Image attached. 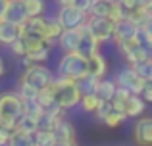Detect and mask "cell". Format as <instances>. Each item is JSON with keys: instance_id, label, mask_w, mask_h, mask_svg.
<instances>
[{"instance_id": "30", "label": "cell", "mask_w": 152, "mask_h": 146, "mask_svg": "<svg viewBox=\"0 0 152 146\" xmlns=\"http://www.w3.org/2000/svg\"><path fill=\"white\" fill-rule=\"evenodd\" d=\"M15 92H18L25 102L37 100V96H39V90L33 89L31 85H27V83H23V81H18V90H15Z\"/></svg>"}, {"instance_id": "1", "label": "cell", "mask_w": 152, "mask_h": 146, "mask_svg": "<svg viewBox=\"0 0 152 146\" xmlns=\"http://www.w3.org/2000/svg\"><path fill=\"white\" fill-rule=\"evenodd\" d=\"M25 117V100L18 92H0V127L14 133Z\"/></svg>"}, {"instance_id": "5", "label": "cell", "mask_w": 152, "mask_h": 146, "mask_svg": "<svg viewBox=\"0 0 152 146\" xmlns=\"http://www.w3.org/2000/svg\"><path fill=\"white\" fill-rule=\"evenodd\" d=\"M87 27H89L91 35L96 38L98 44H104V42H108V41H114L115 23L112 21V19H106V17H93V15H89Z\"/></svg>"}, {"instance_id": "2", "label": "cell", "mask_w": 152, "mask_h": 146, "mask_svg": "<svg viewBox=\"0 0 152 146\" xmlns=\"http://www.w3.org/2000/svg\"><path fill=\"white\" fill-rule=\"evenodd\" d=\"M56 75L60 77H69L75 81L89 77V60L79 52H67L62 54V58L58 60V68H56Z\"/></svg>"}, {"instance_id": "28", "label": "cell", "mask_w": 152, "mask_h": 146, "mask_svg": "<svg viewBox=\"0 0 152 146\" xmlns=\"http://www.w3.org/2000/svg\"><path fill=\"white\" fill-rule=\"evenodd\" d=\"M100 81H102V79L89 75V77H85V79H81V81H77V85H79V89H81L83 94H96Z\"/></svg>"}, {"instance_id": "11", "label": "cell", "mask_w": 152, "mask_h": 146, "mask_svg": "<svg viewBox=\"0 0 152 146\" xmlns=\"http://www.w3.org/2000/svg\"><path fill=\"white\" fill-rule=\"evenodd\" d=\"M23 35V27L10 23L6 19H0V44L10 48L14 42H18Z\"/></svg>"}, {"instance_id": "7", "label": "cell", "mask_w": 152, "mask_h": 146, "mask_svg": "<svg viewBox=\"0 0 152 146\" xmlns=\"http://www.w3.org/2000/svg\"><path fill=\"white\" fill-rule=\"evenodd\" d=\"M56 90H58V94H56V104L62 106L64 110L77 108L83 100V92H81L77 83H75V85H67V86H60V89H56Z\"/></svg>"}, {"instance_id": "10", "label": "cell", "mask_w": 152, "mask_h": 146, "mask_svg": "<svg viewBox=\"0 0 152 146\" xmlns=\"http://www.w3.org/2000/svg\"><path fill=\"white\" fill-rule=\"evenodd\" d=\"M96 119H98V121H102L106 127L115 129V127H119L121 123H125L127 115H125V113L115 112V110L112 108V102H106V104H104L102 108H100V112L96 113Z\"/></svg>"}, {"instance_id": "38", "label": "cell", "mask_w": 152, "mask_h": 146, "mask_svg": "<svg viewBox=\"0 0 152 146\" xmlns=\"http://www.w3.org/2000/svg\"><path fill=\"white\" fill-rule=\"evenodd\" d=\"M142 100L146 102V104H152V83H146V86H145V90H142Z\"/></svg>"}, {"instance_id": "4", "label": "cell", "mask_w": 152, "mask_h": 146, "mask_svg": "<svg viewBox=\"0 0 152 146\" xmlns=\"http://www.w3.org/2000/svg\"><path fill=\"white\" fill-rule=\"evenodd\" d=\"M114 81L118 83V86H123V89H127L131 94H139V96L142 94L146 83H148V81H145V79L139 75L137 69H135V68H129V65H127V68H123L121 71L115 75Z\"/></svg>"}, {"instance_id": "26", "label": "cell", "mask_w": 152, "mask_h": 146, "mask_svg": "<svg viewBox=\"0 0 152 146\" xmlns=\"http://www.w3.org/2000/svg\"><path fill=\"white\" fill-rule=\"evenodd\" d=\"M25 115L31 117V119H35L41 125L42 119H45V115H46V110L42 108L37 100H31V102H25Z\"/></svg>"}, {"instance_id": "15", "label": "cell", "mask_w": 152, "mask_h": 146, "mask_svg": "<svg viewBox=\"0 0 152 146\" xmlns=\"http://www.w3.org/2000/svg\"><path fill=\"white\" fill-rule=\"evenodd\" d=\"M54 137H56V142H73V144H77V131H75L73 123L67 121V119L62 121V123L56 127Z\"/></svg>"}, {"instance_id": "20", "label": "cell", "mask_w": 152, "mask_h": 146, "mask_svg": "<svg viewBox=\"0 0 152 146\" xmlns=\"http://www.w3.org/2000/svg\"><path fill=\"white\" fill-rule=\"evenodd\" d=\"M115 4H118V0H94L91 15H93V17H106V19H110Z\"/></svg>"}, {"instance_id": "9", "label": "cell", "mask_w": 152, "mask_h": 146, "mask_svg": "<svg viewBox=\"0 0 152 146\" xmlns=\"http://www.w3.org/2000/svg\"><path fill=\"white\" fill-rule=\"evenodd\" d=\"M141 38V27H137L133 21L123 19V21L115 23V35H114V42H129V41H137Z\"/></svg>"}, {"instance_id": "33", "label": "cell", "mask_w": 152, "mask_h": 146, "mask_svg": "<svg viewBox=\"0 0 152 146\" xmlns=\"http://www.w3.org/2000/svg\"><path fill=\"white\" fill-rule=\"evenodd\" d=\"M139 71V75H141L145 81H148V83H152V60H148V62H145V64H141V65H137L135 68Z\"/></svg>"}, {"instance_id": "42", "label": "cell", "mask_w": 152, "mask_h": 146, "mask_svg": "<svg viewBox=\"0 0 152 146\" xmlns=\"http://www.w3.org/2000/svg\"><path fill=\"white\" fill-rule=\"evenodd\" d=\"M54 146H79V144H73V142H56Z\"/></svg>"}, {"instance_id": "25", "label": "cell", "mask_w": 152, "mask_h": 146, "mask_svg": "<svg viewBox=\"0 0 152 146\" xmlns=\"http://www.w3.org/2000/svg\"><path fill=\"white\" fill-rule=\"evenodd\" d=\"M25 12L29 15V19L33 17H42V14L46 12V2L45 0H23Z\"/></svg>"}, {"instance_id": "13", "label": "cell", "mask_w": 152, "mask_h": 146, "mask_svg": "<svg viewBox=\"0 0 152 146\" xmlns=\"http://www.w3.org/2000/svg\"><path fill=\"white\" fill-rule=\"evenodd\" d=\"M6 21L15 23V25L23 27L27 21H29V15L25 12V6H23V0H10L8 4V12H6Z\"/></svg>"}, {"instance_id": "21", "label": "cell", "mask_w": 152, "mask_h": 146, "mask_svg": "<svg viewBox=\"0 0 152 146\" xmlns=\"http://www.w3.org/2000/svg\"><path fill=\"white\" fill-rule=\"evenodd\" d=\"M23 31H27V33H31V35H37V37H41V38L46 41V17L42 15V17L29 19V21L23 25Z\"/></svg>"}, {"instance_id": "22", "label": "cell", "mask_w": 152, "mask_h": 146, "mask_svg": "<svg viewBox=\"0 0 152 146\" xmlns=\"http://www.w3.org/2000/svg\"><path fill=\"white\" fill-rule=\"evenodd\" d=\"M115 92H118V83H115L114 79H102L100 85H98V90H96V94L104 102H112L114 96H115Z\"/></svg>"}, {"instance_id": "41", "label": "cell", "mask_w": 152, "mask_h": 146, "mask_svg": "<svg viewBox=\"0 0 152 146\" xmlns=\"http://www.w3.org/2000/svg\"><path fill=\"white\" fill-rule=\"evenodd\" d=\"M4 73H6V65H4L2 56H0V77H4Z\"/></svg>"}, {"instance_id": "6", "label": "cell", "mask_w": 152, "mask_h": 146, "mask_svg": "<svg viewBox=\"0 0 152 146\" xmlns=\"http://www.w3.org/2000/svg\"><path fill=\"white\" fill-rule=\"evenodd\" d=\"M56 19L62 23V27L66 31H73V29H79L81 25H87L89 21V15L85 12L77 10L75 6H66V8H58L56 12Z\"/></svg>"}, {"instance_id": "14", "label": "cell", "mask_w": 152, "mask_h": 146, "mask_svg": "<svg viewBox=\"0 0 152 146\" xmlns=\"http://www.w3.org/2000/svg\"><path fill=\"white\" fill-rule=\"evenodd\" d=\"M58 48L62 50V54L67 52H79L81 48V31L73 29V31H64V35L58 41Z\"/></svg>"}, {"instance_id": "18", "label": "cell", "mask_w": 152, "mask_h": 146, "mask_svg": "<svg viewBox=\"0 0 152 146\" xmlns=\"http://www.w3.org/2000/svg\"><path fill=\"white\" fill-rule=\"evenodd\" d=\"M64 27L62 23L56 19V15H52V17H46V42L52 46V44H58L60 37L64 35Z\"/></svg>"}, {"instance_id": "19", "label": "cell", "mask_w": 152, "mask_h": 146, "mask_svg": "<svg viewBox=\"0 0 152 146\" xmlns=\"http://www.w3.org/2000/svg\"><path fill=\"white\" fill-rule=\"evenodd\" d=\"M89 71H91V75H93V77L106 79V73H108V62H106V58H104L100 52L94 54V56L89 60Z\"/></svg>"}, {"instance_id": "16", "label": "cell", "mask_w": 152, "mask_h": 146, "mask_svg": "<svg viewBox=\"0 0 152 146\" xmlns=\"http://www.w3.org/2000/svg\"><path fill=\"white\" fill-rule=\"evenodd\" d=\"M104 104H106V102H104L98 94H83V100H81V104H79V110H81L83 113H94V115H96Z\"/></svg>"}, {"instance_id": "36", "label": "cell", "mask_w": 152, "mask_h": 146, "mask_svg": "<svg viewBox=\"0 0 152 146\" xmlns=\"http://www.w3.org/2000/svg\"><path fill=\"white\" fill-rule=\"evenodd\" d=\"M119 4H121V8L129 14V12H133V10H137L139 6H141V2L139 0H119Z\"/></svg>"}, {"instance_id": "43", "label": "cell", "mask_w": 152, "mask_h": 146, "mask_svg": "<svg viewBox=\"0 0 152 146\" xmlns=\"http://www.w3.org/2000/svg\"><path fill=\"white\" fill-rule=\"evenodd\" d=\"M150 54H152V46H150Z\"/></svg>"}, {"instance_id": "29", "label": "cell", "mask_w": 152, "mask_h": 146, "mask_svg": "<svg viewBox=\"0 0 152 146\" xmlns=\"http://www.w3.org/2000/svg\"><path fill=\"white\" fill-rule=\"evenodd\" d=\"M8 146H37L35 144V135H27L21 131H14L12 133V140Z\"/></svg>"}, {"instance_id": "31", "label": "cell", "mask_w": 152, "mask_h": 146, "mask_svg": "<svg viewBox=\"0 0 152 146\" xmlns=\"http://www.w3.org/2000/svg\"><path fill=\"white\" fill-rule=\"evenodd\" d=\"M35 144L37 146H54L56 144V137L52 131H46V129H39L35 133Z\"/></svg>"}, {"instance_id": "37", "label": "cell", "mask_w": 152, "mask_h": 146, "mask_svg": "<svg viewBox=\"0 0 152 146\" xmlns=\"http://www.w3.org/2000/svg\"><path fill=\"white\" fill-rule=\"evenodd\" d=\"M12 140V131H8V129L0 127V146H8Z\"/></svg>"}, {"instance_id": "40", "label": "cell", "mask_w": 152, "mask_h": 146, "mask_svg": "<svg viewBox=\"0 0 152 146\" xmlns=\"http://www.w3.org/2000/svg\"><path fill=\"white\" fill-rule=\"evenodd\" d=\"M56 4H58V8H66V6H73L75 0H56Z\"/></svg>"}, {"instance_id": "8", "label": "cell", "mask_w": 152, "mask_h": 146, "mask_svg": "<svg viewBox=\"0 0 152 146\" xmlns=\"http://www.w3.org/2000/svg\"><path fill=\"white\" fill-rule=\"evenodd\" d=\"M133 140L137 146H152V117H141L133 125Z\"/></svg>"}, {"instance_id": "12", "label": "cell", "mask_w": 152, "mask_h": 146, "mask_svg": "<svg viewBox=\"0 0 152 146\" xmlns=\"http://www.w3.org/2000/svg\"><path fill=\"white\" fill-rule=\"evenodd\" d=\"M79 31H81V48H79V54H83L87 60H91L94 54L100 52V44H98L96 38L91 35V31H89L87 25H81Z\"/></svg>"}, {"instance_id": "23", "label": "cell", "mask_w": 152, "mask_h": 146, "mask_svg": "<svg viewBox=\"0 0 152 146\" xmlns=\"http://www.w3.org/2000/svg\"><path fill=\"white\" fill-rule=\"evenodd\" d=\"M48 58H50V46L37 50V52H29L21 62L25 68H31V65H45V62H48Z\"/></svg>"}, {"instance_id": "17", "label": "cell", "mask_w": 152, "mask_h": 146, "mask_svg": "<svg viewBox=\"0 0 152 146\" xmlns=\"http://www.w3.org/2000/svg\"><path fill=\"white\" fill-rule=\"evenodd\" d=\"M145 110H146V102L142 100V96H139V94H131V98L127 100V104H125V115L141 119V115L145 113Z\"/></svg>"}, {"instance_id": "32", "label": "cell", "mask_w": 152, "mask_h": 146, "mask_svg": "<svg viewBox=\"0 0 152 146\" xmlns=\"http://www.w3.org/2000/svg\"><path fill=\"white\" fill-rule=\"evenodd\" d=\"M39 129H41V125H39L35 119H31V117H27V115H25L21 121H19V125H18V129H15V131L27 133V135H35Z\"/></svg>"}, {"instance_id": "24", "label": "cell", "mask_w": 152, "mask_h": 146, "mask_svg": "<svg viewBox=\"0 0 152 146\" xmlns=\"http://www.w3.org/2000/svg\"><path fill=\"white\" fill-rule=\"evenodd\" d=\"M127 19L133 21L137 27H142L146 21H150V19H152V10H148V8H145V6H139L137 10H133V12L127 14Z\"/></svg>"}, {"instance_id": "39", "label": "cell", "mask_w": 152, "mask_h": 146, "mask_svg": "<svg viewBox=\"0 0 152 146\" xmlns=\"http://www.w3.org/2000/svg\"><path fill=\"white\" fill-rule=\"evenodd\" d=\"M8 4H10V0H0V19H4V17H6Z\"/></svg>"}, {"instance_id": "3", "label": "cell", "mask_w": 152, "mask_h": 146, "mask_svg": "<svg viewBox=\"0 0 152 146\" xmlns=\"http://www.w3.org/2000/svg\"><path fill=\"white\" fill-rule=\"evenodd\" d=\"M54 79H56V75L52 73L50 68H46V65H31V68H25V71L21 73L19 81L31 85L33 89H37L41 92V90L48 89L54 83Z\"/></svg>"}, {"instance_id": "27", "label": "cell", "mask_w": 152, "mask_h": 146, "mask_svg": "<svg viewBox=\"0 0 152 146\" xmlns=\"http://www.w3.org/2000/svg\"><path fill=\"white\" fill-rule=\"evenodd\" d=\"M56 94H58V90H56L54 83H52L48 89H45V90H41V92H39L37 102H39V104H41L45 110H48V108H52V106L56 104Z\"/></svg>"}, {"instance_id": "35", "label": "cell", "mask_w": 152, "mask_h": 146, "mask_svg": "<svg viewBox=\"0 0 152 146\" xmlns=\"http://www.w3.org/2000/svg\"><path fill=\"white\" fill-rule=\"evenodd\" d=\"M93 4H94V0H75V4H73V6L77 8V10L85 12L87 15H91V10H93Z\"/></svg>"}, {"instance_id": "34", "label": "cell", "mask_w": 152, "mask_h": 146, "mask_svg": "<svg viewBox=\"0 0 152 146\" xmlns=\"http://www.w3.org/2000/svg\"><path fill=\"white\" fill-rule=\"evenodd\" d=\"M10 52L14 54V56L21 58V60L27 56V46H25V42H23V38H19L18 42H14V44L10 46Z\"/></svg>"}]
</instances>
